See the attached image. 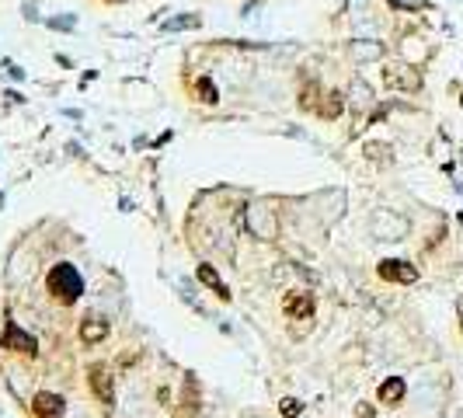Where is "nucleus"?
<instances>
[{"label":"nucleus","instance_id":"22","mask_svg":"<svg viewBox=\"0 0 463 418\" xmlns=\"http://www.w3.org/2000/svg\"><path fill=\"white\" fill-rule=\"evenodd\" d=\"M355 418H373V408H370V405H359V408H355Z\"/></svg>","mask_w":463,"mask_h":418},{"label":"nucleus","instance_id":"18","mask_svg":"<svg viewBox=\"0 0 463 418\" xmlns=\"http://www.w3.org/2000/svg\"><path fill=\"white\" fill-rule=\"evenodd\" d=\"M195 91H199V98L206 101V105H212V101H219V94H216V87H212L210 77H202V81H195Z\"/></svg>","mask_w":463,"mask_h":418},{"label":"nucleus","instance_id":"8","mask_svg":"<svg viewBox=\"0 0 463 418\" xmlns=\"http://www.w3.org/2000/svg\"><path fill=\"white\" fill-rule=\"evenodd\" d=\"M91 387H94L98 401L112 405V397H115V387H112V373H108L105 366H94V370H91Z\"/></svg>","mask_w":463,"mask_h":418},{"label":"nucleus","instance_id":"4","mask_svg":"<svg viewBox=\"0 0 463 418\" xmlns=\"http://www.w3.org/2000/svg\"><path fill=\"white\" fill-rule=\"evenodd\" d=\"M383 84L390 91H404V94H415L421 87V74L411 63H387L383 67Z\"/></svg>","mask_w":463,"mask_h":418},{"label":"nucleus","instance_id":"6","mask_svg":"<svg viewBox=\"0 0 463 418\" xmlns=\"http://www.w3.org/2000/svg\"><path fill=\"white\" fill-rule=\"evenodd\" d=\"M4 349H14V352H28V356H35V338L32 334H25L14 321H7V332H4V341H0Z\"/></svg>","mask_w":463,"mask_h":418},{"label":"nucleus","instance_id":"21","mask_svg":"<svg viewBox=\"0 0 463 418\" xmlns=\"http://www.w3.org/2000/svg\"><path fill=\"white\" fill-rule=\"evenodd\" d=\"M49 25H52V28H59V32H70V28H74V18H70V14H67V18H52Z\"/></svg>","mask_w":463,"mask_h":418},{"label":"nucleus","instance_id":"3","mask_svg":"<svg viewBox=\"0 0 463 418\" xmlns=\"http://www.w3.org/2000/svg\"><path fill=\"white\" fill-rule=\"evenodd\" d=\"M244 223H248L251 237H258V241H275V234H279L275 209L268 206V203H251V206L244 209Z\"/></svg>","mask_w":463,"mask_h":418},{"label":"nucleus","instance_id":"9","mask_svg":"<svg viewBox=\"0 0 463 418\" xmlns=\"http://www.w3.org/2000/svg\"><path fill=\"white\" fill-rule=\"evenodd\" d=\"M404 390H408V387H404V380H401V376H387V380H383V383H379V401H383V405H401V401H404Z\"/></svg>","mask_w":463,"mask_h":418},{"label":"nucleus","instance_id":"13","mask_svg":"<svg viewBox=\"0 0 463 418\" xmlns=\"http://www.w3.org/2000/svg\"><path fill=\"white\" fill-rule=\"evenodd\" d=\"M286 314H290V317H310V314H314V300H310V296H299V293H290V296H286Z\"/></svg>","mask_w":463,"mask_h":418},{"label":"nucleus","instance_id":"1","mask_svg":"<svg viewBox=\"0 0 463 418\" xmlns=\"http://www.w3.org/2000/svg\"><path fill=\"white\" fill-rule=\"evenodd\" d=\"M45 286H49V293H52L59 303H74V300H81V293H84V279H81V272H77L70 261H59V265H52Z\"/></svg>","mask_w":463,"mask_h":418},{"label":"nucleus","instance_id":"11","mask_svg":"<svg viewBox=\"0 0 463 418\" xmlns=\"http://www.w3.org/2000/svg\"><path fill=\"white\" fill-rule=\"evenodd\" d=\"M352 56L359 60V63H373L383 56V42L377 39H355L352 42Z\"/></svg>","mask_w":463,"mask_h":418},{"label":"nucleus","instance_id":"2","mask_svg":"<svg viewBox=\"0 0 463 418\" xmlns=\"http://www.w3.org/2000/svg\"><path fill=\"white\" fill-rule=\"evenodd\" d=\"M408 230H411V223H408V216H401L397 209H377L373 220H370V234H373L377 241H404Z\"/></svg>","mask_w":463,"mask_h":418},{"label":"nucleus","instance_id":"7","mask_svg":"<svg viewBox=\"0 0 463 418\" xmlns=\"http://www.w3.org/2000/svg\"><path fill=\"white\" fill-rule=\"evenodd\" d=\"M32 412H35L39 418H59V415H63V397H59V394H49V390H42V394H35Z\"/></svg>","mask_w":463,"mask_h":418},{"label":"nucleus","instance_id":"5","mask_svg":"<svg viewBox=\"0 0 463 418\" xmlns=\"http://www.w3.org/2000/svg\"><path fill=\"white\" fill-rule=\"evenodd\" d=\"M377 272H379V279H387V283H415V279H418V269L408 265V261H401V258L379 261Z\"/></svg>","mask_w":463,"mask_h":418},{"label":"nucleus","instance_id":"14","mask_svg":"<svg viewBox=\"0 0 463 418\" xmlns=\"http://www.w3.org/2000/svg\"><path fill=\"white\" fill-rule=\"evenodd\" d=\"M195 276H199V283H206V286L216 290L223 300H230V293H227V286L219 283V276H216V269H212V265H199V272H195Z\"/></svg>","mask_w":463,"mask_h":418},{"label":"nucleus","instance_id":"24","mask_svg":"<svg viewBox=\"0 0 463 418\" xmlns=\"http://www.w3.org/2000/svg\"><path fill=\"white\" fill-rule=\"evenodd\" d=\"M460 418H463V412H460Z\"/></svg>","mask_w":463,"mask_h":418},{"label":"nucleus","instance_id":"23","mask_svg":"<svg viewBox=\"0 0 463 418\" xmlns=\"http://www.w3.org/2000/svg\"><path fill=\"white\" fill-rule=\"evenodd\" d=\"M390 4H397V7H411V11L421 7V0H390Z\"/></svg>","mask_w":463,"mask_h":418},{"label":"nucleus","instance_id":"10","mask_svg":"<svg viewBox=\"0 0 463 418\" xmlns=\"http://www.w3.org/2000/svg\"><path fill=\"white\" fill-rule=\"evenodd\" d=\"M105 338H108V321L87 317L84 324H81V341H84V345H98V341H105Z\"/></svg>","mask_w":463,"mask_h":418},{"label":"nucleus","instance_id":"17","mask_svg":"<svg viewBox=\"0 0 463 418\" xmlns=\"http://www.w3.org/2000/svg\"><path fill=\"white\" fill-rule=\"evenodd\" d=\"M341 108H345V101H341V94H324V105H321V115L324 119H335V115H341Z\"/></svg>","mask_w":463,"mask_h":418},{"label":"nucleus","instance_id":"16","mask_svg":"<svg viewBox=\"0 0 463 418\" xmlns=\"http://www.w3.org/2000/svg\"><path fill=\"white\" fill-rule=\"evenodd\" d=\"M185 28H199V14H181L164 21V32H185Z\"/></svg>","mask_w":463,"mask_h":418},{"label":"nucleus","instance_id":"19","mask_svg":"<svg viewBox=\"0 0 463 418\" xmlns=\"http://www.w3.org/2000/svg\"><path fill=\"white\" fill-rule=\"evenodd\" d=\"M299 412H303V405H299L296 397H282V401H279V415L282 418H299Z\"/></svg>","mask_w":463,"mask_h":418},{"label":"nucleus","instance_id":"15","mask_svg":"<svg viewBox=\"0 0 463 418\" xmlns=\"http://www.w3.org/2000/svg\"><path fill=\"white\" fill-rule=\"evenodd\" d=\"M352 105L362 108V112L373 105V91H370V84L366 81H352Z\"/></svg>","mask_w":463,"mask_h":418},{"label":"nucleus","instance_id":"20","mask_svg":"<svg viewBox=\"0 0 463 418\" xmlns=\"http://www.w3.org/2000/svg\"><path fill=\"white\" fill-rule=\"evenodd\" d=\"M366 154H370L373 161H387V164H390V147H383V143H370Z\"/></svg>","mask_w":463,"mask_h":418},{"label":"nucleus","instance_id":"12","mask_svg":"<svg viewBox=\"0 0 463 418\" xmlns=\"http://www.w3.org/2000/svg\"><path fill=\"white\" fill-rule=\"evenodd\" d=\"M401 56H404V63H421L425 56H428V45L418 39V35H404V42H401Z\"/></svg>","mask_w":463,"mask_h":418}]
</instances>
